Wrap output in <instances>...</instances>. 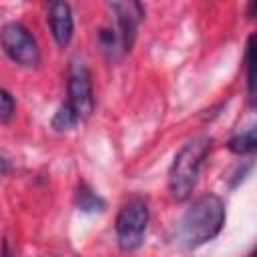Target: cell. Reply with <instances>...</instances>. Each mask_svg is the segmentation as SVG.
<instances>
[{
    "label": "cell",
    "mask_w": 257,
    "mask_h": 257,
    "mask_svg": "<svg viewBox=\"0 0 257 257\" xmlns=\"http://www.w3.org/2000/svg\"><path fill=\"white\" fill-rule=\"evenodd\" d=\"M225 225V203L219 195L207 193L193 201L177 225V237L187 249L215 239Z\"/></svg>",
    "instance_id": "1"
},
{
    "label": "cell",
    "mask_w": 257,
    "mask_h": 257,
    "mask_svg": "<svg viewBox=\"0 0 257 257\" xmlns=\"http://www.w3.org/2000/svg\"><path fill=\"white\" fill-rule=\"evenodd\" d=\"M209 149H211V139L207 135L193 137L179 149L169 169V191L173 199L185 201L193 193L199 177V169Z\"/></svg>",
    "instance_id": "2"
},
{
    "label": "cell",
    "mask_w": 257,
    "mask_h": 257,
    "mask_svg": "<svg viewBox=\"0 0 257 257\" xmlns=\"http://www.w3.org/2000/svg\"><path fill=\"white\" fill-rule=\"evenodd\" d=\"M149 225V207L143 199H131L124 203L114 221V233L118 247L124 251H133L143 245L145 233Z\"/></svg>",
    "instance_id": "3"
},
{
    "label": "cell",
    "mask_w": 257,
    "mask_h": 257,
    "mask_svg": "<svg viewBox=\"0 0 257 257\" xmlns=\"http://www.w3.org/2000/svg\"><path fill=\"white\" fill-rule=\"evenodd\" d=\"M0 44L4 52L20 66H38L40 62V50L26 26L20 22H8L0 28Z\"/></svg>",
    "instance_id": "4"
},
{
    "label": "cell",
    "mask_w": 257,
    "mask_h": 257,
    "mask_svg": "<svg viewBox=\"0 0 257 257\" xmlns=\"http://www.w3.org/2000/svg\"><path fill=\"white\" fill-rule=\"evenodd\" d=\"M68 102L76 110L78 118H88L94 108L92 82L84 62L74 60L68 72Z\"/></svg>",
    "instance_id": "5"
},
{
    "label": "cell",
    "mask_w": 257,
    "mask_h": 257,
    "mask_svg": "<svg viewBox=\"0 0 257 257\" xmlns=\"http://www.w3.org/2000/svg\"><path fill=\"white\" fill-rule=\"evenodd\" d=\"M108 8L114 14L116 22V34L122 46V52H128L133 48V42L137 38V28L145 16V8L139 2H112Z\"/></svg>",
    "instance_id": "6"
},
{
    "label": "cell",
    "mask_w": 257,
    "mask_h": 257,
    "mask_svg": "<svg viewBox=\"0 0 257 257\" xmlns=\"http://www.w3.org/2000/svg\"><path fill=\"white\" fill-rule=\"evenodd\" d=\"M48 22L52 36L58 46H66L72 40L74 32V20H72V10L66 2H50L48 4Z\"/></svg>",
    "instance_id": "7"
},
{
    "label": "cell",
    "mask_w": 257,
    "mask_h": 257,
    "mask_svg": "<svg viewBox=\"0 0 257 257\" xmlns=\"http://www.w3.org/2000/svg\"><path fill=\"white\" fill-rule=\"evenodd\" d=\"M76 207L82 213H100V211H104L106 203L86 183H80L78 189H76Z\"/></svg>",
    "instance_id": "8"
},
{
    "label": "cell",
    "mask_w": 257,
    "mask_h": 257,
    "mask_svg": "<svg viewBox=\"0 0 257 257\" xmlns=\"http://www.w3.org/2000/svg\"><path fill=\"white\" fill-rule=\"evenodd\" d=\"M229 151L235 155H251L257 149V139H255V126H249L247 131L235 135L229 143H227Z\"/></svg>",
    "instance_id": "9"
},
{
    "label": "cell",
    "mask_w": 257,
    "mask_h": 257,
    "mask_svg": "<svg viewBox=\"0 0 257 257\" xmlns=\"http://www.w3.org/2000/svg\"><path fill=\"white\" fill-rule=\"evenodd\" d=\"M78 120H80V118H78L76 110L70 106V102H64V104H60L58 110L54 112L50 124H52V128H54L56 133H64V131L74 128V124H76Z\"/></svg>",
    "instance_id": "10"
},
{
    "label": "cell",
    "mask_w": 257,
    "mask_h": 257,
    "mask_svg": "<svg viewBox=\"0 0 257 257\" xmlns=\"http://www.w3.org/2000/svg\"><path fill=\"white\" fill-rule=\"evenodd\" d=\"M98 44L110 60H114V58H118V54H122V46H120V40H118V34L114 28H100Z\"/></svg>",
    "instance_id": "11"
},
{
    "label": "cell",
    "mask_w": 257,
    "mask_h": 257,
    "mask_svg": "<svg viewBox=\"0 0 257 257\" xmlns=\"http://www.w3.org/2000/svg\"><path fill=\"white\" fill-rule=\"evenodd\" d=\"M253 40L255 36L251 34L247 40V50H245V68H247V92H249V102H255V78H253Z\"/></svg>",
    "instance_id": "12"
},
{
    "label": "cell",
    "mask_w": 257,
    "mask_h": 257,
    "mask_svg": "<svg viewBox=\"0 0 257 257\" xmlns=\"http://www.w3.org/2000/svg\"><path fill=\"white\" fill-rule=\"evenodd\" d=\"M14 96L8 92V90H4V88H0V120L2 122H8L10 118H12V114H14Z\"/></svg>",
    "instance_id": "13"
},
{
    "label": "cell",
    "mask_w": 257,
    "mask_h": 257,
    "mask_svg": "<svg viewBox=\"0 0 257 257\" xmlns=\"http://www.w3.org/2000/svg\"><path fill=\"white\" fill-rule=\"evenodd\" d=\"M249 171H251V163L243 165V169L239 167V169H237V173H235V179H233V181L229 183V187H231V189H233V187H237V185H239V183H241V181L245 179V175H247Z\"/></svg>",
    "instance_id": "14"
},
{
    "label": "cell",
    "mask_w": 257,
    "mask_h": 257,
    "mask_svg": "<svg viewBox=\"0 0 257 257\" xmlns=\"http://www.w3.org/2000/svg\"><path fill=\"white\" fill-rule=\"evenodd\" d=\"M0 171H8V161L0 157Z\"/></svg>",
    "instance_id": "15"
},
{
    "label": "cell",
    "mask_w": 257,
    "mask_h": 257,
    "mask_svg": "<svg viewBox=\"0 0 257 257\" xmlns=\"http://www.w3.org/2000/svg\"><path fill=\"white\" fill-rule=\"evenodd\" d=\"M249 257H253V253H251V255H249Z\"/></svg>",
    "instance_id": "16"
}]
</instances>
